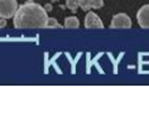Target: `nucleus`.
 Listing matches in <instances>:
<instances>
[{
    "label": "nucleus",
    "mask_w": 149,
    "mask_h": 126,
    "mask_svg": "<svg viewBox=\"0 0 149 126\" xmlns=\"http://www.w3.org/2000/svg\"><path fill=\"white\" fill-rule=\"evenodd\" d=\"M47 20L46 9L29 0L18 8L14 15V27L17 29H42L46 28Z\"/></svg>",
    "instance_id": "obj_1"
},
{
    "label": "nucleus",
    "mask_w": 149,
    "mask_h": 126,
    "mask_svg": "<svg viewBox=\"0 0 149 126\" xmlns=\"http://www.w3.org/2000/svg\"><path fill=\"white\" fill-rule=\"evenodd\" d=\"M18 10L17 0H0V18L10 19L15 15Z\"/></svg>",
    "instance_id": "obj_2"
},
{
    "label": "nucleus",
    "mask_w": 149,
    "mask_h": 126,
    "mask_svg": "<svg viewBox=\"0 0 149 126\" xmlns=\"http://www.w3.org/2000/svg\"><path fill=\"white\" fill-rule=\"evenodd\" d=\"M110 28H113V29H128V28H132V20H130V18L124 13L116 14V15H114L113 20H111Z\"/></svg>",
    "instance_id": "obj_3"
},
{
    "label": "nucleus",
    "mask_w": 149,
    "mask_h": 126,
    "mask_svg": "<svg viewBox=\"0 0 149 126\" xmlns=\"http://www.w3.org/2000/svg\"><path fill=\"white\" fill-rule=\"evenodd\" d=\"M85 27L87 29H102L104 23L95 13L88 12L85 17Z\"/></svg>",
    "instance_id": "obj_4"
},
{
    "label": "nucleus",
    "mask_w": 149,
    "mask_h": 126,
    "mask_svg": "<svg viewBox=\"0 0 149 126\" xmlns=\"http://www.w3.org/2000/svg\"><path fill=\"white\" fill-rule=\"evenodd\" d=\"M136 20L139 27L143 29H149V4L143 5L136 14Z\"/></svg>",
    "instance_id": "obj_5"
},
{
    "label": "nucleus",
    "mask_w": 149,
    "mask_h": 126,
    "mask_svg": "<svg viewBox=\"0 0 149 126\" xmlns=\"http://www.w3.org/2000/svg\"><path fill=\"white\" fill-rule=\"evenodd\" d=\"M80 27V21L76 17H68L65 20V28L67 29H77Z\"/></svg>",
    "instance_id": "obj_6"
},
{
    "label": "nucleus",
    "mask_w": 149,
    "mask_h": 126,
    "mask_svg": "<svg viewBox=\"0 0 149 126\" xmlns=\"http://www.w3.org/2000/svg\"><path fill=\"white\" fill-rule=\"evenodd\" d=\"M66 6L72 12H76L77 8H79V0H67L66 1Z\"/></svg>",
    "instance_id": "obj_7"
},
{
    "label": "nucleus",
    "mask_w": 149,
    "mask_h": 126,
    "mask_svg": "<svg viewBox=\"0 0 149 126\" xmlns=\"http://www.w3.org/2000/svg\"><path fill=\"white\" fill-rule=\"evenodd\" d=\"M79 5L82 10H90L91 9V0H79Z\"/></svg>",
    "instance_id": "obj_8"
},
{
    "label": "nucleus",
    "mask_w": 149,
    "mask_h": 126,
    "mask_svg": "<svg viewBox=\"0 0 149 126\" xmlns=\"http://www.w3.org/2000/svg\"><path fill=\"white\" fill-rule=\"evenodd\" d=\"M59 27H61V25H59L57 19H54V18H48L46 28H59Z\"/></svg>",
    "instance_id": "obj_9"
},
{
    "label": "nucleus",
    "mask_w": 149,
    "mask_h": 126,
    "mask_svg": "<svg viewBox=\"0 0 149 126\" xmlns=\"http://www.w3.org/2000/svg\"><path fill=\"white\" fill-rule=\"evenodd\" d=\"M104 6V0H91V8L92 9H100Z\"/></svg>",
    "instance_id": "obj_10"
},
{
    "label": "nucleus",
    "mask_w": 149,
    "mask_h": 126,
    "mask_svg": "<svg viewBox=\"0 0 149 126\" xmlns=\"http://www.w3.org/2000/svg\"><path fill=\"white\" fill-rule=\"evenodd\" d=\"M5 25H6L5 19H4V18H0V28H4Z\"/></svg>",
    "instance_id": "obj_11"
},
{
    "label": "nucleus",
    "mask_w": 149,
    "mask_h": 126,
    "mask_svg": "<svg viewBox=\"0 0 149 126\" xmlns=\"http://www.w3.org/2000/svg\"><path fill=\"white\" fill-rule=\"evenodd\" d=\"M44 9H46V12H52V5L51 4H47V5H44Z\"/></svg>",
    "instance_id": "obj_12"
},
{
    "label": "nucleus",
    "mask_w": 149,
    "mask_h": 126,
    "mask_svg": "<svg viewBox=\"0 0 149 126\" xmlns=\"http://www.w3.org/2000/svg\"><path fill=\"white\" fill-rule=\"evenodd\" d=\"M52 1H54V3H56V1H59V0H52Z\"/></svg>",
    "instance_id": "obj_13"
}]
</instances>
